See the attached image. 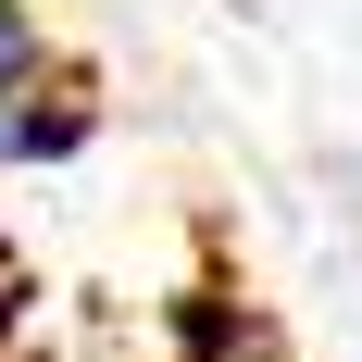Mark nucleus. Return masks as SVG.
<instances>
[{"instance_id": "7ed1b4c3", "label": "nucleus", "mask_w": 362, "mask_h": 362, "mask_svg": "<svg viewBox=\"0 0 362 362\" xmlns=\"http://www.w3.org/2000/svg\"><path fill=\"white\" fill-rule=\"evenodd\" d=\"M0 362H63V350H25V337H13V350H0Z\"/></svg>"}, {"instance_id": "f257e3e1", "label": "nucleus", "mask_w": 362, "mask_h": 362, "mask_svg": "<svg viewBox=\"0 0 362 362\" xmlns=\"http://www.w3.org/2000/svg\"><path fill=\"white\" fill-rule=\"evenodd\" d=\"M163 350H175V362H288L275 325H262L238 288H187L175 313H163Z\"/></svg>"}, {"instance_id": "f03ea898", "label": "nucleus", "mask_w": 362, "mask_h": 362, "mask_svg": "<svg viewBox=\"0 0 362 362\" xmlns=\"http://www.w3.org/2000/svg\"><path fill=\"white\" fill-rule=\"evenodd\" d=\"M25 300H37V288H25V250H13V225H0V350L25 337Z\"/></svg>"}]
</instances>
